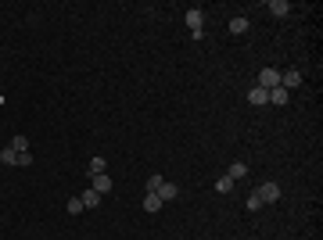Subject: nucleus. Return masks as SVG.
I'll return each instance as SVG.
<instances>
[{
    "label": "nucleus",
    "instance_id": "f257e3e1",
    "mask_svg": "<svg viewBox=\"0 0 323 240\" xmlns=\"http://www.w3.org/2000/svg\"><path fill=\"white\" fill-rule=\"evenodd\" d=\"M255 194H259L262 205H276V201H280V183H273V179H269V183H259Z\"/></svg>",
    "mask_w": 323,
    "mask_h": 240
},
{
    "label": "nucleus",
    "instance_id": "f03ea898",
    "mask_svg": "<svg viewBox=\"0 0 323 240\" xmlns=\"http://www.w3.org/2000/svg\"><path fill=\"white\" fill-rule=\"evenodd\" d=\"M187 29L194 32V39H201V29H205V11L190 8V11H187Z\"/></svg>",
    "mask_w": 323,
    "mask_h": 240
},
{
    "label": "nucleus",
    "instance_id": "7ed1b4c3",
    "mask_svg": "<svg viewBox=\"0 0 323 240\" xmlns=\"http://www.w3.org/2000/svg\"><path fill=\"white\" fill-rule=\"evenodd\" d=\"M255 86H262V90H273V86H280V68H262Z\"/></svg>",
    "mask_w": 323,
    "mask_h": 240
},
{
    "label": "nucleus",
    "instance_id": "20e7f679",
    "mask_svg": "<svg viewBox=\"0 0 323 240\" xmlns=\"http://www.w3.org/2000/svg\"><path fill=\"white\" fill-rule=\"evenodd\" d=\"M280 86H284V90H298V86H302V72H298V68L280 72Z\"/></svg>",
    "mask_w": 323,
    "mask_h": 240
},
{
    "label": "nucleus",
    "instance_id": "39448f33",
    "mask_svg": "<svg viewBox=\"0 0 323 240\" xmlns=\"http://www.w3.org/2000/svg\"><path fill=\"white\" fill-rule=\"evenodd\" d=\"M90 186L104 197V194H111V186H115V183H111V176H108V172H101V176H90Z\"/></svg>",
    "mask_w": 323,
    "mask_h": 240
},
{
    "label": "nucleus",
    "instance_id": "423d86ee",
    "mask_svg": "<svg viewBox=\"0 0 323 240\" xmlns=\"http://www.w3.org/2000/svg\"><path fill=\"white\" fill-rule=\"evenodd\" d=\"M79 201H83V208H97V205L104 201V197H101V194H97L94 186H87L83 194H79Z\"/></svg>",
    "mask_w": 323,
    "mask_h": 240
},
{
    "label": "nucleus",
    "instance_id": "0eeeda50",
    "mask_svg": "<svg viewBox=\"0 0 323 240\" xmlns=\"http://www.w3.org/2000/svg\"><path fill=\"white\" fill-rule=\"evenodd\" d=\"M248 104H255V108L269 104V90H262V86H252V90H248Z\"/></svg>",
    "mask_w": 323,
    "mask_h": 240
},
{
    "label": "nucleus",
    "instance_id": "6e6552de",
    "mask_svg": "<svg viewBox=\"0 0 323 240\" xmlns=\"http://www.w3.org/2000/svg\"><path fill=\"white\" fill-rule=\"evenodd\" d=\"M266 8H269L276 18H288V15H291V4H288V0H269Z\"/></svg>",
    "mask_w": 323,
    "mask_h": 240
},
{
    "label": "nucleus",
    "instance_id": "1a4fd4ad",
    "mask_svg": "<svg viewBox=\"0 0 323 240\" xmlns=\"http://www.w3.org/2000/svg\"><path fill=\"white\" fill-rule=\"evenodd\" d=\"M158 197H162V205H166V201H176V197H180L176 183H162V186H158Z\"/></svg>",
    "mask_w": 323,
    "mask_h": 240
},
{
    "label": "nucleus",
    "instance_id": "9d476101",
    "mask_svg": "<svg viewBox=\"0 0 323 240\" xmlns=\"http://www.w3.org/2000/svg\"><path fill=\"white\" fill-rule=\"evenodd\" d=\"M230 32H233V36H245V32H248V18H245V15L230 18Z\"/></svg>",
    "mask_w": 323,
    "mask_h": 240
},
{
    "label": "nucleus",
    "instance_id": "9b49d317",
    "mask_svg": "<svg viewBox=\"0 0 323 240\" xmlns=\"http://www.w3.org/2000/svg\"><path fill=\"white\" fill-rule=\"evenodd\" d=\"M104 169H108V162H104V158L97 154V158H90V165H87V176H101Z\"/></svg>",
    "mask_w": 323,
    "mask_h": 240
},
{
    "label": "nucleus",
    "instance_id": "f8f14e48",
    "mask_svg": "<svg viewBox=\"0 0 323 240\" xmlns=\"http://www.w3.org/2000/svg\"><path fill=\"white\" fill-rule=\"evenodd\" d=\"M226 176H230V179H233V183H237V179H245V176H248V165H245V162H233V165H230V172H226Z\"/></svg>",
    "mask_w": 323,
    "mask_h": 240
},
{
    "label": "nucleus",
    "instance_id": "ddd939ff",
    "mask_svg": "<svg viewBox=\"0 0 323 240\" xmlns=\"http://www.w3.org/2000/svg\"><path fill=\"white\" fill-rule=\"evenodd\" d=\"M269 104H288V90L284 86H273L269 90Z\"/></svg>",
    "mask_w": 323,
    "mask_h": 240
},
{
    "label": "nucleus",
    "instance_id": "4468645a",
    "mask_svg": "<svg viewBox=\"0 0 323 240\" xmlns=\"http://www.w3.org/2000/svg\"><path fill=\"white\" fill-rule=\"evenodd\" d=\"M144 212H162V197L158 194H147L144 197Z\"/></svg>",
    "mask_w": 323,
    "mask_h": 240
},
{
    "label": "nucleus",
    "instance_id": "2eb2a0df",
    "mask_svg": "<svg viewBox=\"0 0 323 240\" xmlns=\"http://www.w3.org/2000/svg\"><path fill=\"white\" fill-rule=\"evenodd\" d=\"M65 212H68V215H83L87 208H83V201H79V197H68V205H65Z\"/></svg>",
    "mask_w": 323,
    "mask_h": 240
},
{
    "label": "nucleus",
    "instance_id": "dca6fc26",
    "mask_svg": "<svg viewBox=\"0 0 323 240\" xmlns=\"http://www.w3.org/2000/svg\"><path fill=\"white\" fill-rule=\"evenodd\" d=\"M0 162H4V165H18V151L4 147V151H0Z\"/></svg>",
    "mask_w": 323,
    "mask_h": 240
},
{
    "label": "nucleus",
    "instance_id": "f3484780",
    "mask_svg": "<svg viewBox=\"0 0 323 240\" xmlns=\"http://www.w3.org/2000/svg\"><path fill=\"white\" fill-rule=\"evenodd\" d=\"M8 147H11V151H18V154H25V151H29V140H25V136H11V143H8Z\"/></svg>",
    "mask_w": 323,
    "mask_h": 240
},
{
    "label": "nucleus",
    "instance_id": "a211bd4d",
    "mask_svg": "<svg viewBox=\"0 0 323 240\" xmlns=\"http://www.w3.org/2000/svg\"><path fill=\"white\" fill-rule=\"evenodd\" d=\"M230 190H233V179L230 176H219L216 179V194H230Z\"/></svg>",
    "mask_w": 323,
    "mask_h": 240
},
{
    "label": "nucleus",
    "instance_id": "6ab92c4d",
    "mask_svg": "<svg viewBox=\"0 0 323 240\" xmlns=\"http://www.w3.org/2000/svg\"><path fill=\"white\" fill-rule=\"evenodd\" d=\"M162 183H166V179H162V176H151V179H147L144 186H147V194H158V186H162Z\"/></svg>",
    "mask_w": 323,
    "mask_h": 240
},
{
    "label": "nucleus",
    "instance_id": "aec40b11",
    "mask_svg": "<svg viewBox=\"0 0 323 240\" xmlns=\"http://www.w3.org/2000/svg\"><path fill=\"white\" fill-rule=\"evenodd\" d=\"M259 208H262V201H259V194L252 190V194H248V212H259Z\"/></svg>",
    "mask_w": 323,
    "mask_h": 240
},
{
    "label": "nucleus",
    "instance_id": "412c9836",
    "mask_svg": "<svg viewBox=\"0 0 323 240\" xmlns=\"http://www.w3.org/2000/svg\"><path fill=\"white\" fill-rule=\"evenodd\" d=\"M18 165H22V169H29V165H32V154H29V151H25V154H18Z\"/></svg>",
    "mask_w": 323,
    "mask_h": 240
}]
</instances>
